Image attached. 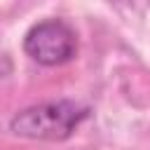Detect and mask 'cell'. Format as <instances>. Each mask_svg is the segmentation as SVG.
Listing matches in <instances>:
<instances>
[{
  "mask_svg": "<svg viewBox=\"0 0 150 150\" xmlns=\"http://www.w3.org/2000/svg\"><path fill=\"white\" fill-rule=\"evenodd\" d=\"M89 110L75 101H47L16 112L9 131L30 141H66L87 120Z\"/></svg>",
  "mask_w": 150,
  "mask_h": 150,
  "instance_id": "obj_1",
  "label": "cell"
},
{
  "mask_svg": "<svg viewBox=\"0 0 150 150\" xmlns=\"http://www.w3.org/2000/svg\"><path fill=\"white\" fill-rule=\"evenodd\" d=\"M23 52L40 66H61L77 54V35L63 19H45L23 35Z\"/></svg>",
  "mask_w": 150,
  "mask_h": 150,
  "instance_id": "obj_2",
  "label": "cell"
}]
</instances>
